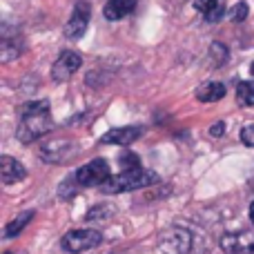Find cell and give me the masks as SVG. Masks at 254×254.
<instances>
[{
    "label": "cell",
    "mask_w": 254,
    "mask_h": 254,
    "mask_svg": "<svg viewBox=\"0 0 254 254\" xmlns=\"http://www.w3.org/2000/svg\"><path fill=\"white\" fill-rule=\"evenodd\" d=\"M52 129H54V119H52L47 101L27 103V105L20 107V123H18V129H16V136L20 143L29 145L34 140L43 138Z\"/></svg>",
    "instance_id": "6da1fadb"
},
{
    "label": "cell",
    "mask_w": 254,
    "mask_h": 254,
    "mask_svg": "<svg viewBox=\"0 0 254 254\" xmlns=\"http://www.w3.org/2000/svg\"><path fill=\"white\" fill-rule=\"evenodd\" d=\"M158 183V176L143 167H134V170H121L116 176H110L107 183L101 185V192L105 194H121V192H134V190L147 188V185Z\"/></svg>",
    "instance_id": "7a4b0ae2"
},
{
    "label": "cell",
    "mask_w": 254,
    "mask_h": 254,
    "mask_svg": "<svg viewBox=\"0 0 254 254\" xmlns=\"http://www.w3.org/2000/svg\"><path fill=\"white\" fill-rule=\"evenodd\" d=\"M101 243H103V234L96 232V230H69L61 239V248L71 254L87 252L92 248H98Z\"/></svg>",
    "instance_id": "3957f363"
},
{
    "label": "cell",
    "mask_w": 254,
    "mask_h": 254,
    "mask_svg": "<svg viewBox=\"0 0 254 254\" xmlns=\"http://www.w3.org/2000/svg\"><path fill=\"white\" fill-rule=\"evenodd\" d=\"M76 181H78L80 188H101L103 183H107L112 176V170H110V163L105 158H94L89 161L87 165H83L78 172H76Z\"/></svg>",
    "instance_id": "277c9868"
},
{
    "label": "cell",
    "mask_w": 254,
    "mask_h": 254,
    "mask_svg": "<svg viewBox=\"0 0 254 254\" xmlns=\"http://www.w3.org/2000/svg\"><path fill=\"white\" fill-rule=\"evenodd\" d=\"M194 246V237L185 228H170L161 234V252L163 254H190Z\"/></svg>",
    "instance_id": "5b68a950"
},
{
    "label": "cell",
    "mask_w": 254,
    "mask_h": 254,
    "mask_svg": "<svg viewBox=\"0 0 254 254\" xmlns=\"http://www.w3.org/2000/svg\"><path fill=\"white\" fill-rule=\"evenodd\" d=\"M80 65H83L80 54L63 52L61 56L56 58V63L52 65V80H54V83H65V80H69L71 76L80 69Z\"/></svg>",
    "instance_id": "8992f818"
},
{
    "label": "cell",
    "mask_w": 254,
    "mask_h": 254,
    "mask_svg": "<svg viewBox=\"0 0 254 254\" xmlns=\"http://www.w3.org/2000/svg\"><path fill=\"white\" fill-rule=\"evenodd\" d=\"M89 16H92V7H89V2H76L74 11H71L69 20H67V25H65L67 38L69 40L83 38L85 29H87V25H89Z\"/></svg>",
    "instance_id": "52a82bcc"
},
{
    "label": "cell",
    "mask_w": 254,
    "mask_h": 254,
    "mask_svg": "<svg viewBox=\"0 0 254 254\" xmlns=\"http://www.w3.org/2000/svg\"><path fill=\"white\" fill-rule=\"evenodd\" d=\"M38 154L43 161L61 165V163L69 161L76 154V143H69V140H47V143L40 147Z\"/></svg>",
    "instance_id": "ba28073f"
},
{
    "label": "cell",
    "mask_w": 254,
    "mask_h": 254,
    "mask_svg": "<svg viewBox=\"0 0 254 254\" xmlns=\"http://www.w3.org/2000/svg\"><path fill=\"white\" fill-rule=\"evenodd\" d=\"M221 250L225 254H254V232H228L221 237Z\"/></svg>",
    "instance_id": "9c48e42d"
},
{
    "label": "cell",
    "mask_w": 254,
    "mask_h": 254,
    "mask_svg": "<svg viewBox=\"0 0 254 254\" xmlns=\"http://www.w3.org/2000/svg\"><path fill=\"white\" fill-rule=\"evenodd\" d=\"M143 134V127H114V129L105 131L101 136V145H129L134 143L136 138H140Z\"/></svg>",
    "instance_id": "30bf717a"
},
{
    "label": "cell",
    "mask_w": 254,
    "mask_h": 254,
    "mask_svg": "<svg viewBox=\"0 0 254 254\" xmlns=\"http://www.w3.org/2000/svg\"><path fill=\"white\" fill-rule=\"evenodd\" d=\"M27 176V170L20 161H16L13 156H0V179L4 185H13L18 181H22Z\"/></svg>",
    "instance_id": "8fae6325"
},
{
    "label": "cell",
    "mask_w": 254,
    "mask_h": 254,
    "mask_svg": "<svg viewBox=\"0 0 254 254\" xmlns=\"http://www.w3.org/2000/svg\"><path fill=\"white\" fill-rule=\"evenodd\" d=\"M134 7H136V0H110L103 7V16H105V20L116 22L121 18H125L127 13L134 11Z\"/></svg>",
    "instance_id": "7c38bea8"
},
{
    "label": "cell",
    "mask_w": 254,
    "mask_h": 254,
    "mask_svg": "<svg viewBox=\"0 0 254 254\" xmlns=\"http://www.w3.org/2000/svg\"><path fill=\"white\" fill-rule=\"evenodd\" d=\"M225 85L223 83H205L201 89L196 92V98L201 103H216L225 96Z\"/></svg>",
    "instance_id": "4fadbf2b"
},
{
    "label": "cell",
    "mask_w": 254,
    "mask_h": 254,
    "mask_svg": "<svg viewBox=\"0 0 254 254\" xmlns=\"http://www.w3.org/2000/svg\"><path fill=\"white\" fill-rule=\"evenodd\" d=\"M31 219H34V210H27V212H22V214H18L16 219H13L11 223H7V228H4V239L18 237V234L31 223Z\"/></svg>",
    "instance_id": "5bb4252c"
},
{
    "label": "cell",
    "mask_w": 254,
    "mask_h": 254,
    "mask_svg": "<svg viewBox=\"0 0 254 254\" xmlns=\"http://www.w3.org/2000/svg\"><path fill=\"white\" fill-rule=\"evenodd\" d=\"M20 54V40H13L9 36H4L2 43H0V61L2 63H9Z\"/></svg>",
    "instance_id": "9a60e30c"
},
{
    "label": "cell",
    "mask_w": 254,
    "mask_h": 254,
    "mask_svg": "<svg viewBox=\"0 0 254 254\" xmlns=\"http://www.w3.org/2000/svg\"><path fill=\"white\" fill-rule=\"evenodd\" d=\"M237 98L243 107H254V80H243L237 85Z\"/></svg>",
    "instance_id": "2e32d148"
},
{
    "label": "cell",
    "mask_w": 254,
    "mask_h": 254,
    "mask_svg": "<svg viewBox=\"0 0 254 254\" xmlns=\"http://www.w3.org/2000/svg\"><path fill=\"white\" fill-rule=\"evenodd\" d=\"M112 214H114V207L103 203V205L92 207V210L85 214V221H87V223H98V221H107Z\"/></svg>",
    "instance_id": "e0dca14e"
},
{
    "label": "cell",
    "mask_w": 254,
    "mask_h": 254,
    "mask_svg": "<svg viewBox=\"0 0 254 254\" xmlns=\"http://www.w3.org/2000/svg\"><path fill=\"white\" fill-rule=\"evenodd\" d=\"M210 58L214 63V67H221L225 61H228V47L223 43H212L210 45Z\"/></svg>",
    "instance_id": "ac0fdd59"
},
{
    "label": "cell",
    "mask_w": 254,
    "mask_h": 254,
    "mask_svg": "<svg viewBox=\"0 0 254 254\" xmlns=\"http://www.w3.org/2000/svg\"><path fill=\"white\" fill-rule=\"evenodd\" d=\"M248 13H250V7H248L246 2H237L232 9H230V13H228V18L232 22H243L248 18Z\"/></svg>",
    "instance_id": "d6986e66"
},
{
    "label": "cell",
    "mask_w": 254,
    "mask_h": 254,
    "mask_svg": "<svg viewBox=\"0 0 254 254\" xmlns=\"http://www.w3.org/2000/svg\"><path fill=\"white\" fill-rule=\"evenodd\" d=\"M119 161H121V170H134V167H140L138 165V156H136V154H131V152L123 154Z\"/></svg>",
    "instance_id": "ffe728a7"
},
{
    "label": "cell",
    "mask_w": 254,
    "mask_h": 254,
    "mask_svg": "<svg viewBox=\"0 0 254 254\" xmlns=\"http://www.w3.org/2000/svg\"><path fill=\"white\" fill-rule=\"evenodd\" d=\"M216 4H221V0H194V9H196V11H201V13L212 11Z\"/></svg>",
    "instance_id": "44dd1931"
},
{
    "label": "cell",
    "mask_w": 254,
    "mask_h": 254,
    "mask_svg": "<svg viewBox=\"0 0 254 254\" xmlns=\"http://www.w3.org/2000/svg\"><path fill=\"white\" fill-rule=\"evenodd\" d=\"M241 140H243V145H248V147H254V123L246 125L241 129Z\"/></svg>",
    "instance_id": "7402d4cb"
},
{
    "label": "cell",
    "mask_w": 254,
    "mask_h": 254,
    "mask_svg": "<svg viewBox=\"0 0 254 254\" xmlns=\"http://www.w3.org/2000/svg\"><path fill=\"white\" fill-rule=\"evenodd\" d=\"M221 13H223V2L216 4L212 11H207V13H205V20H207V22H216V20L221 18Z\"/></svg>",
    "instance_id": "603a6c76"
},
{
    "label": "cell",
    "mask_w": 254,
    "mask_h": 254,
    "mask_svg": "<svg viewBox=\"0 0 254 254\" xmlns=\"http://www.w3.org/2000/svg\"><path fill=\"white\" fill-rule=\"evenodd\" d=\"M223 131H225V123H221V121L210 127V134L214 136V138H219V136H223Z\"/></svg>",
    "instance_id": "cb8c5ba5"
},
{
    "label": "cell",
    "mask_w": 254,
    "mask_h": 254,
    "mask_svg": "<svg viewBox=\"0 0 254 254\" xmlns=\"http://www.w3.org/2000/svg\"><path fill=\"white\" fill-rule=\"evenodd\" d=\"M250 221L254 223V201H252V205H250Z\"/></svg>",
    "instance_id": "d4e9b609"
},
{
    "label": "cell",
    "mask_w": 254,
    "mask_h": 254,
    "mask_svg": "<svg viewBox=\"0 0 254 254\" xmlns=\"http://www.w3.org/2000/svg\"><path fill=\"white\" fill-rule=\"evenodd\" d=\"M4 254H27V252H22V250H20V252H4Z\"/></svg>",
    "instance_id": "484cf974"
},
{
    "label": "cell",
    "mask_w": 254,
    "mask_h": 254,
    "mask_svg": "<svg viewBox=\"0 0 254 254\" xmlns=\"http://www.w3.org/2000/svg\"><path fill=\"white\" fill-rule=\"evenodd\" d=\"M250 71H252V76H254V63H252V67H250Z\"/></svg>",
    "instance_id": "4316f807"
}]
</instances>
